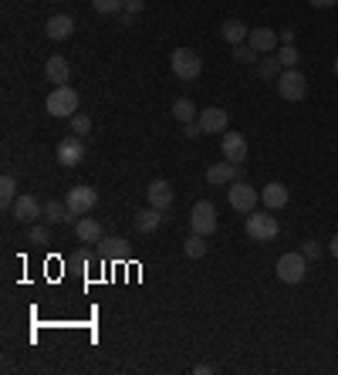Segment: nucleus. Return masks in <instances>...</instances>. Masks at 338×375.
Returning <instances> with one entry per match:
<instances>
[{
	"label": "nucleus",
	"mask_w": 338,
	"mask_h": 375,
	"mask_svg": "<svg viewBox=\"0 0 338 375\" xmlns=\"http://www.w3.org/2000/svg\"><path fill=\"white\" fill-rule=\"evenodd\" d=\"M65 203L72 210V217H88V213L98 207V193H95L92 186H72L68 196H65Z\"/></svg>",
	"instance_id": "7"
},
{
	"label": "nucleus",
	"mask_w": 338,
	"mask_h": 375,
	"mask_svg": "<svg viewBox=\"0 0 338 375\" xmlns=\"http://www.w3.org/2000/svg\"><path fill=\"white\" fill-rule=\"evenodd\" d=\"M146 196H149V207L163 210V213H166V210L173 207V200H176V193H173V186H169L166 179H156V183H149Z\"/></svg>",
	"instance_id": "14"
},
{
	"label": "nucleus",
	"mask_w": 338,
	"mask_h": 375,
	"mask_svg": "<svg viewBox=\"0 0 338 375\" xmlns=\"http://www.w3.org/2000/svg\"><path fill=\"white\" fill-rule=\"evenodd\" d=\"M44 220H48V224H68V220H72V210H68V203H61V200H48V203H44Z\"/></svg>",
	"instance_id": "22"
},
{
	"label": "nucleus",
	"mask_w": 338,
	"mask_h": 375,
	"mask_svg": "<svg viewBox=\"0 0 338 375\" xmlns=\"http://www.w3.org/2000/svg\"><path fill=\"white\" fill-rule=\"evenodd\" d=\"M183 254H187L189 261H200V257L207 254V237L193 230V233H189L187 240H183Z\"/></svg>",
	"instance_id": "23"
},
{
	"label": "nucleus",
	"mask_w": 338,
	"mask_h": 375,
	"mask_svg": "<svg viewBox=\"0 0 338 375\" xmlns=\"http://www.w3.org/2000/svg\"><path fill=\"white\" fill-rule=\"evenodd\" d=\"M274 271H278V278H281L284 284H301L304 281V274H308V257L304 254H281L278 257V264H274Z\"/></svg>",
	"instance_id": "5"
},
{
	"label": "nucleus",
	"mask_w": 338,
	"mask_h": 375,
	"mask_svg": "<svg viewBox=\"0 0 338 375\" xmlns=\"http://www.w3.org/2000/svg\"><path fill=\"white\" fill-rule=\"evenodd\" d=\"M328 250H332V257H338V233L332 237V244H328Z\"/></svg>",
	"instance_id": "38"
},
{
	"label": "nucleus",
	"mask_w": 338,
	"mask_h": 375,
	"mask_svg": "<svg viewBox=\"0 0 338 375\" xmlns=\"http://www.w3.org/2000/svg\"><path fill=\"white\" fill-rule=\"evenodd\" d=\"M78 112V92L72 85H55V92L48 95V115L51 118H72Z\"/></svg>",
	"instance_id": "3"
},
{
	"label": "nucleus",
	"mask_w": 338,
	"mask_h": 375,
	"mask_svg": "<svg viewBox=\"0 0 338 375\" xmlns=\"http://www.w3.org/2000/svg\"><path fill=\"white\" fill-rule=\"evenodd\" d=\"M85 159V142H81V135H68V139H61L58 142V163L61 166H78Z\"/></svg>",
	"instance_id": "10"
},
{
	"label": "nucleus",
	"mask_w": 338,
	"mask_h": 375,
	"mask_svg": "<svg viewBox=\"0 0 338 375\" xmlns=\"http://www.w3.org/2000/svg\"><path fill=\"white\" fill-rule=\"evenodd\" d=\"M234 57H237L241 64H254V61H257V51H254L250 44H237V48H234Z\"/></svg>",
	"instance_id": "31"
},
{
	"label": "nucleus",
	"mask_w": 338,
	"mask_h": 375,
	"mask_svg": "<svg viewBox=\"0 0 338 375\" xmlns=\"http://www.w3.org/2000/svg\"><path fill=\"white\" fill-rule=\"evenodd\" d=\"M159 224H163V210H156V207L139 210V213L132 217V226H135L139 233H152V230H156Z\"/></svg>",
	"instance_id": "20"
},
{
	"label": "nucleus",
	"mask_w": 338,
	"mask_h": 375,
	"mask_svg": "<svg viewBox=\"0 0 338 375\" xmlns=\"http://www.w3.org/2000/svg\"><path fill=\"white\" fill-rule=\"evenodd\" d=\"M227 203L237 210V213H250V210H257V203H261V193L250 186V183H244V179H234L230 189H227Z\"/></svg>",
	"instance_id": "4"
},
{
	"label": "nucleus",
	"mask_w": 338,
	"mask_h": 375,
	"mask_svg": "<svg viewBox=\"0 0 338 375\" xmlns=\"http://www.w3.org/2000/svg\"><path fill=\"white\" fill-rule=\"evenodd\" d=\"M288 196H291V193H288L284 183H267L264 193H261V200H264V207L267 210H284L288 207Z\"/></svg>",
	"instance_id": "18"
},
{
	"label": "nucleus",
	"mask_w": 338,
	"mask_h": 375,
	"mask_svg": "<svg viewBox=\"0 0 338 375\" xmlns=\"http://www.w3.org/2000/svg\"><path fill=\"white\" fill-rule=\"evenodd\" d=\"M14 200H18V179H14V176H4V179H0V203H4V210L14 207Z\"/></svg>",
	"instance_id": "26"
},
{
	"label": "nucleus",
	"mask_w": 338,
	"mask_h": 375,
	"mask_svg": "<svg viewBox=\"0 0 338 375\" xmlns=\"http://www.w3.org/2000/svg\"><path fill=\"white\" fill-rule=\"evenodd\" d=\"M301 254H304L308 261H318V257H321V247H318V240H304V247H301Z\"/></svg>",
	"instance_id": "33"
},
{
	"label": "nucleus",
	"mask_w": 338,
	"mask_h": 375,
	"mask_svg": "<svg viewBox=\"0 0 338 375\" xmlns=\"http://www.w3.org/2000/svg\"><path fill=\"white\" fill-rule=\"evenodd\" d=\"M200 129H203V135H220V132H227V125H230V115H227V109H200Z\"/></svg>",
	"instance_id": "12"
},
{
	"label": "nucleus",
	"mask_w": 338,
	"mask_h": 375,
	"mask_svg": "<svg viewBox=\"0 0 338 375\" xmlns=\"http://www.w3.org/2000/svg\"><path fill=\"white\" fill-rule=\"evenodd\" d=\"M237 169L241 166H234V163H213V166L207 169V183L210 186H230L234 179H237Z\"/></svg>",
	"instance_id": "17"
},
{
	"label": "nucleus",
	"mask_w": 338,
	"mask_h": 375,
	"mask_svg": "<svg viewBox=\"0 0 338 375\" xmlns=\"http://www.w3.org/2000/svg\"><path fill=\"white\" fill-rule=\"evenodd\" d=\"M220 34H224V41H230V44L237 48V44H244V41H247V34H250V27H247L244 20L230 18V20H224V27H220Z\"/></svg>",
	"instance_id": "21"
},
{
	"label": "nucleus",
	"mask_w": 338,
	"mask_h": 375,
	"mask_svg": "<svg viewBox=\"0 0 338 375\" xmlns=\"http://www.w3.org/2000/svg\"><path fill=\"white\" fill-rule=\"evenodd\" d=\"M244 230H247V237L250 240H257V244H271L274 237H278V220L274 217H267L264 210H250L247 213V224H244Z\"/></svg>",
	"instance_id": "1"
},
{
	"label": "nucleus",
	"mask_w": 338,
	"mask_h": 375,
	"mask_svg": "<svg viewBox=\"0 0 338 375\" xmlns=\"http://www.w3.org/2000/svg\"><path fill=\"white\" fill-rule=\"evenodd\" d=\"M247 44L257 51V55H274L278 51V31H271V27H250V34H247Z\"/></svg>",
	"instance_id": "11"
},
{
	"label": "nucleus",
	"mask_w": 338,
	"mask_h": 375,
	"mask_svg": "<svg viewBox=\"0 0 338 375\" xmlns=\"http://www.w3.org/2000/svg\"><path fill=\"white\" fill-rule=\"evenodd\" d=\"M72 132H75V135H88V132H92V118L85 112H75L72 115Z\"/></svg>",
	"instance_id": "29"
},
{
	"label": "nucleus",
	"mask_w": 338,
	"mask_h": 375,
	"mask_svg": "<svg viewBox=\"0 0 338 375\" xmlns=\"http://www.w3.org/2000/svg\"><path fill=\"white\" fill-rule=\"evenodd\" d=\"M92 7L98 14H119L126 7V0H92Z\"/></svg>",
	"instance_id": "30"
},
{
	"label": "nucleus",
	"mask_w": 338,
	"mask_h": 375,
	"mask_svg": "<svg viewBox=\"0 0 338 375\" xmlns=\"http://www.w3.org/2000/svg\"><path fill=\"white\" fill-rule=\"evenodd\" d=\"M257 71H261V78H281V71H284V64H281V57L278 55H264L261 61H257Z\"/></svg>",
	"instance_id": "25"
},
{
	"label": "nucleus",
	"mask_w": 338,
	"mask_h": 375,
	"mask_svg": "<svg viewBox=\"0 0 338 375\" xmlns=\"http://www.w3.org/2000/svg\"><path fill=\"white\" fill-rule=\"evenodd\" d=\"M311 7H318V11H328V7H335L338 0H308Z\"/></svg>",
	"instance_id": "36"
},
{
	"label": "nucleus",
	"mask_w": 338,
	"mask_h": 375,
	"mask_svg": "<svg viewBox=\"0 0 338 375\" xmlns=\"http://www.w3.org/2000/svg\"><path fill=\"white\" fill-rule=\"evenodd\" d=\"M284 68H295L298 64V51H295V44H281V51H278Z\"/></svg>",
	"instance_id": "32"
},
{
	"label": "nucleus",
	"mask_w": 338,
	"mask_h": 375,
	"mask_svg": "<svg viewBox=\"0 0 338 375\" xmlns=\"http://www.w3.org/2000/svg\"><path fill=\"white\" fill-rule=\"evenodd\" d=\"M48 226H51V224H48ZM48 226L31 224V230H27V240H31V244H38V247L51 244V230H48Z\"/></svg>",
	"instance_id": "28"
},
{
	"label": "nucleus",
	"mask_w": 338,
	"mask_h": 375,
	"mask_svg": "<svg viewBox=\"0 0 338 375\" xmlns=\"http://www.w3.org/2000/svg\"><path fill=\"white\" fill-rule=\"evenodd\" d=\"M278 92H281L284 102H301L308 95V78L301 75L298 68H284L281 78H278Z\"/></svg>",
	"instance_id": "6"
},
{
	"label": "nucleus",
	"mask_w": 338,
	"mask_h": 375,
	"mask_svg": "<svg viewBox=\"0 0 338 375\" xmlns=\"http://www.w3.org/2000/svg\"><path fill=\"white\" fill-rule=\"evenodd\" d=\"M142 7H146V0H126V7H122V11H126V14H139V11H142Z\"/></svg>",
	"instance_id": "34"
},
{
	"label": "nucleus",
	"mask_w": 338,
	"mask_h": 375,
	"mask_svg": "<svg viewBox=\"0 0 338 375\" xmlns=\"http://www.w3.org/2000/svg\"><path fill=\"white\" fill-rule=\"evenodd\" d=\"M278 38H281V44H295V31H291V27H288V31H281V34H278Z\"/></svg>",
	"instance_id": "37"
},
{
	"label": "nucleus",
	"mask_w": 338,
	"mask_h": 375,
	"mask_svg": "<svg viewBox=\"0 0 338 375\" xmlns=\"http://www.w3.org/2000/svg\"><path fill=\"white\" fill-rule=\"evenodd\" d=\"M173 118L183 122V125H189V122L200 118V112H196V105H193L189 98H180V102H173Z\"/></svg>",
	"instance_id": "24"
},
{
	"label": "nucleus",
	"mask_w": 338,
	"mask_h": 375,
	"mask_svg": "<svg viewBox=\"0 0 338 375\" xmlns=\"http://www.w3.org/2000/svg\"><path fill=\"white\" fill-rule=\"evenodd\" d=\"M44 78L51 81V85H68V78H72V64H68V57H48V64H44Z\"/></svg>",
	"instance_id": "15"
},
{
	"label": "nucleus",
	"mask_w": 338,
	"mask_h": 375,
	"mask_svg": "<svg viewBox=\"0 0 338 375\" xmlns=\"http://www.w3.org/2000/svg\"><path fill=\"white\" fill-rule=\"evenodd\" d=\"M102 254H109L115 261L126 257V240H122V237H105V240H102Z\"/></svg>",
	"instance_id": "27"
},
{
	"label": "nucleus",
	"mask_w": 338,
	"mask_h": 375,
	"mask_svg": "<svg viewBox=\"0 0 338 375\" xmlns=\"http://www.w3.org/2000/svg\"><path fill=\"white\" fill-rule=\"evenodd\" d=\"M335 78H338V57H335Z\"/></svg>",
	"instance_id": "39"
},
{
	"label": "nucleus",
	"mask_w": 338,
	"mask_h": 375,
	"mask_svg": "<svg viewBox=\"0 0 338 375\" xmlns=\"http://www.w3.org/2000/svg\"><path fill=\"white\" fill-rule=\"evenodd\" d=\"M75 233L81 244H102L105 237H102V226H98V220H92V217H81L75 224Z\"/></svg>",
	"instance_id": "19"
},
{
	"label": "nucleus",
	"mask_w": 338,
	"mask_h": 375,
	"mask_svg": "<svg viewBox=\"0 0 338 375\" xmlns=\"http://www.w3.org/2000/svg\"><path fill=\"white\" fill-rule=\"evenodd\" d=\"M220 149H224V159L227 163H234V166H241L247 159V139L241 132H224V142H220Z\"/></svg>",
	"instance_id": "13"
},
{
	"label": "nucleus",
	"mask_w": 338,
	"mask_h": 375,
	"mask_svg": "<svg viewBox=\"0 0 338 375\" xmlns=\"http://www.w3.org/2000/svg\"><path fill=\"white\" fill-rule=\"evenodd\" d=\"M183 132H187L189 139H196V135H203V129H200V122H189V125H183Z\"/></svg>",
	"instance_id": "35"
},
{
	"label": "nucleus",
	"mask_w": 338,
	"mask_h": 375,
	"mask_svg": "<svg viewBox=\"0 0 338 375\" xmlns=\"http://www.w3.org/2000/svg\"><path fill=\"white\" fill-rule=\"evenodd\" d=\"M169 64H173V75L180 78V81H196L200 71H203V61L196 51H189V48H176L173 55H169Z\"/></svg>",
	"instance_id": "2"
},
{
	"label": "nucleus",
	"mask_w": 338,
	"mask_h": 375,
	"mask_svg": "<svg viewBox=\"0 0 338 375\" xmlns=\"http://www.w3.org/2000/svg\"><path fill=\"white\" fill-rule=\"evenodd\" d=\"M11 217H14L18 224L31 226V224H38V217H44V207L38 203V196H18L14 207H11Z\"/></svg>",
	"instance_id": "9"
},
{
	"label": "nucleus",
	"mask_w": 338,
	"mask_h": 375,
	"mask_svg": "<svg viewBox=\"0 0 338 375\" xmlns=\"http://www.w3.org/2000/svg\"><path fill=\"white\" fill-rule=\"evenodd\" d=\"M48 38L51 41H68L75 34V18H68V14H55V18H48Z\"/></svg>",
	"instance_id": "16"
},
{
	"label": "nucleus",
	"mask_w": 338,
	"mask_h": 375,
	"mask_svg": "<svg viewBox=\"0 0 338 375\" xmlns=\"http://www.w3.org/2000/svg\"><path fill=\"white\" fill-rule=\"evenodd\" d=\"M189 226H193L196 233L210 237V233L217 230V207H213L210 200H200V203L193 207V213H189Z\"/></svg>",
	"instance_id": "8"
}]
</instances>
